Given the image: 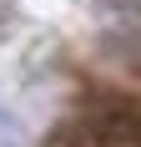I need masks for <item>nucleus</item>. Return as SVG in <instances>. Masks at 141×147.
<instances>
[{
	"label": "nucleus",
	"instance_id": "1",
	"mask_svg": "<svg viewBox=\"0 0 141 147\" xmlns=\"http://www.w3.org/2000/svg\"><path fill=\"white\" fill-rule=\"evenodd\" d=\"M111 15H141V0H101Z\"/></svg>",
	"mask_w": 141,
	"mask_h": 147
}]
</instances>
